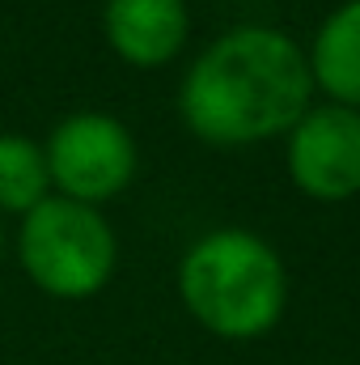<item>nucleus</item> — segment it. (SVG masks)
Segmentation results:
<instances>
[{
  "instance_id": "obj_3",
  "label": "nucleus",
  "mask_w": 360,
  "mask_h": 365,
  "mask_svg": "<svg viewBox=\"0 0 360 365\" xmlns=\"http://www.w3.org/2000/svg\"><path fill=\"white\" fill-rule=\"evenodd\" d=\"M17 259L30 284L60 302H81L106 289L119 264V238L110 221L93 208L64 195H47L21 217Z\"/></svg>"
},
{
  "instance_id": "obj_8",
  "label": "nucleus",
  "mask_w": 360,
  "mask_h": 365,
  "mask_svg": "<svg viewBox=\"0 0 360 365\" xmlns=\"http://www.w3.org/2000/svg\"><path fill=\"white\" fill-rule=\"evenodd\" d=\"M51 195L47 153L21 132H0V217H26Z\"/></svg>"
},
{
  "instance_id": "obj_7",
  "label": "nucleus",
  "mask_w": 360,
  "mask_h": 365,
  "mask_svg": "<svg viewBox=\"0 0 360 365\" xmlns=\"http://www.w3.org/2000/svg\"><path fill=\"white\" fill-rule=\"evenodd\" d=\"M309 77L314 86L335 98V106L360 110V0L339 4L309 47Z\"/></svg>"
},
{
  "instance_id": "obj_2",
  "label": "nucleus",
  "mask_w": 360,
  "mask_h": 365,
  "mask_svg": "<svg viewBox=\"0 0 360 365\" xmlns=\"http://www.w3.org/2000/svg\"><path fill=\"white\" fill-rule=\"evenodd\" d=\"M179 297L191 319L221 340H255L284 314L288 276L275 247L250 230H212L186 247Z\"/></svg>"
},
{
  "instance_id": "obj_5",
  "label": "nucleus",
  "mask_w": 360,
  "mask_h": 365,
  "mask_svg": "<svg viewBox=\"0 0 360 365\" xmlns=\"http://www.w3.org/2000/svg\"><path fill=\"white\" fill-rule=\"evenodd\" d=\"M288 175L314 200H348L360 191V110H305L288 136Z\"/></svg>"
},
{
  "instance_id": "obj_6",
  "label": "nucleus",
  "mask_w": 360,
  "mask_h": 365,
  "mask_svg": "<svg viewBox=\"0 0 360 365\" xmlns=\"http://www.w3.org/2000/svg\"><path fill=\"white\" fill-rule=\"evenodd\" d=\"M102 30L119 60L136 68H162L182 51L191 21L182 0H106Z\"/></svg>"
},
{
  "instance_id": "obj_4",
  "label": "nucleus",
  "mask_w": 360,
  "mask_h": 365,
  "mask_svg": "<svg viewBox=\"0 0 360 365\" xmlns=\"http://www.w3.org/2000/svg\"><path fill=\"white\" fill-rule=\"evenodd\" d=\"M43 153H47L51 195L93 204V208L119 195L136 175V140L106 110L64 115L43 140Z\"/></svg>"
},
{
  "instance_id": "obj_9",
  "label": "nucleus",
  "mask_w": 360,
  "mask_h": 365,
  "mask_svg": "<svg viewBox=\"0 0 360 365\" xmlns=\"http://www.w3.org/2000/svg\"><path fill=\"white\" fill-rule=\"evenodd\" d=\"M0 255H4V221H0Z\"/></svg>"
},
{
  "instance_id": "obj_1",
  "label": "nucleus",
  "mask_w": 360,
  "mask_h": 365,
  "mask_svg": "<svg viewBox=\"0 0 360 365\" xmlns=\"http://www.w3.org/2000/svg\"><path fill=\"white\" fill-rule=\"evenodd\" d=\"M305 51L271 26H238L203 47L179 90L182 123L216 149L259 145L292 132L309 110Z\"/></svg>"
}]
</instances>
